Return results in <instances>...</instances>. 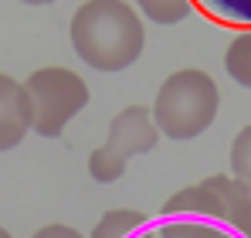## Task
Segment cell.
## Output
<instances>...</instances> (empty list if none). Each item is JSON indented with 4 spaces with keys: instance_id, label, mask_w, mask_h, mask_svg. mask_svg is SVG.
I'll list each match as a JSON object with an SVG mask.
<instances>
[{
    "instance_id": "cell-6",
    "label": "cell",
    "mask_w": 251,
    "mask_h": 238,
    "mask_svg": "<svg viewBox=\"0 0 251 238\" xmlns=\"http://www.w3.org/2000/svg\"><path fill=\"white\" fill-rule=\"evenodd\" d=\"M31 126H34V113H31L24 82L0 72V153L21 147V140L31 133Z\"/></svg>"
},
{
    "instance_id": "cell-7",
    "label": "cell",
    "mask_w": 251,
    "mask_h": 238,
    "mask_svg": "<svg viewBox=\"0 0 251 238\" xmlns=\"http://www.w3.org/2000/svg\"><path fill=\"white\" fill-rule=\"evenodd\" d=\"M136 238H245L238 235L234 228L227 225H217V221H204V218H150Z\"/></svg>"
},
{
    "instance_id": "cell-9",
    "label": "cell",
    "mask_w": 251,
    "mask_h": 238,
    "mask_svg": "<svg viewBox=\"0 0 251 238\" xmlns=\"http://www.w3.org/2000/svg\"><path fill=\"white\" fill-rule=\"evenodd\" d=\"M194 3L217 24L251 31V0H194Z\"/></svg>"
},
{
    "instance_id": "cell-14",
    "label": "cell",
    "mask_w": 251,
    "mask_h": 238,
    "mask_svg": "<svg viewBox=\"0 0 251 238\" xmlns=\"http://www.w3.org/2000/svg\"><path fill=\"white\" fill-rule=\"evenodd\" d=\"M24 3H31V7H44V3H54V0H24Z\"/></svg>"
},
{
    "instance_id": "cell-3",
    "label": "cell",
    "mask_w": 251,
    "mask_h": 238,
    "mask_svg": "<svg viewBox=\"0 0 251 238\" xmlns=\"http://www.w3.org/2000/svg\"><path fill=\"white\" fill-rule=\"evenodd\" d=\"M160 214L167 218H204L234 228L238 235L251 238V187L234 174H210L197 184L173 191Z\"/></svg>"
},
{
    "instance_id": "cell-13",
    "label": "cell",
    "mask_w": 251,
    "mask_h": 238,
    "mask_svg": "<svg viewBox=\"0 0 251 238\" xmlns=\"http://www.w3.org/2000/svg\"><path fill=\"white\" fill-rule=\"evenodd\" d=\"M31 238H85V235L78 228H72V225H44Z\"/></svg>"
},
{
    "instance_id": "cell-1",
    "label": "cell",
    "mask_w": 251,
    "mask_h": 238,
    "mask_svg": "<svg viewBox=\"0 0 251 238\" xmlns=\"http://www.w3.org/2000/svg\"><path fill=\"white\" fill-rule=\"evenodd\" d=\"M72 48L95 72H123L129 68L146 44L139 10L126 0H85L72 14Z\"/></svg>"
},
{
    "instance_id": "cell-4",
    "label": "cell",
    "mask_w": 251,
    "mask_h": 238,
    "mask_svg": "<svg viewBox=\"0 0 251 238\" xmlns=\"http://www.w3.org/2000/svg\"><path fill=\"white\" fill-rule=\"evenodd\" d=\"M27 99H31V113H34V133L44 140H54L65 133V126L88 106V85L78 72L65 68V65H44L34 68L27 79Z\"/></svg>"
},
{
    "instance_id": "cell-11",
    "label": "cell",
    "mask_w": 251,
    "mask_h": 238,
    "mask_svg": "<svg viewBox=\"0 0 251 238\" xmlns=\"http://www.w3.org/2000/svg\"><path fill=\"white\" fill-rule=\"evenodd\" d=\"M136 3L139 14L150 17L153 24H180L194 10V0H136Z\"/></svg>"
},
{
    "instance_id": "cell-2",
    "label": "cell",
    "mask_w": 251,
    "mask_h": 238,
    "mask_svg": "<svg viewBox=\"0 0 251 238\" xmlns=\"http://www.w3.org/2000/svg\"><path fill=\"white\" fill-rule=\"evenodd\" d=\"M221 92L217 82L201 68H180L173 72L156 99H153V119L167 140H194L217 119Z\"/></svg>"
},
{
    "instance_id": "cell-8",
    "label": "cell",
    "mask_w": 251,
    "mask_h": 238,
    "mask_svg": "<svg viewBox=\"0 0 251 238\" xmlns=\"http://www.w3.org/2000/svg\"><path fill=\"white\" fill-rule=\"evenodd\" d=\"M150 218L143 211L132 208H112L99 218V225L92 228V238H136V232L146 225Z\"/></svg>"
},
{
    "instance_id": "cell-12",
    "label": "cell",
    "mask_w": 251,
    "mask_h": 238,
    "mask_svg": "<svg viewBox=\"0 0 251 238\" xmlns=\"http://www.w3.org/2000/svg\"><path fill=\"white\" fill-rule=\"evenodd\" d=\"M231 174L251 187V126H245L231 143Z\"/></svg>"
},
{
    "instance_id": "cell-15",
    "label": "cell",
    "mask_w": 251,
    "mask_h": 238,
    "mask_svg": "<svg viewBox=\"0 0 251 238\" xmlns=\"http://www.w3.org/2000/svg\"><path fill=\"white\" fill-rule=\"evenodd\" d=\"M0 238H14V235H10V232H7V228H0Z\"/></svg>"
},
{
    "instance_id": "cell-5",
    "label": "cell",
    "mask_w": 251,
    "mask_h": 238,
    "mask_svg": "<svg viewBox=\"0 0 251 238\" xmlns=\"http://www.w3.org/2000/svg\"><path fill=\"white\" fill-rule=\"evenodd\" d=\"M160 136L163 133H160V126L153 119V109H146V106H126V109H119L112 116V122H109L105 143L88 153L92 180H99V184L119 180L126 174V167H129V160L150 153L160 143Z\"/></svg>"
},
{
    "instance_id": "cell-10",
    "label": "cell",
    "mask_w": 251,
    "mask_h": 238,
    "mask_svg": "<svg viewBox=\"0 0 251 238\" xmlns=\"http://www.w3.org/2000/svg\"><path fill=\"white\" fill-rule=\"evenodd\" d=\"M224 68L238 85L251 89V31H238L231 38L227 51H224Z\"/></svg>"
}]
</instances>
